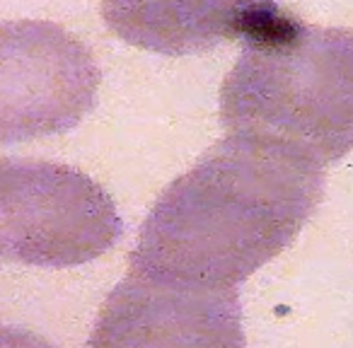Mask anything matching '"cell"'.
I'll list each match as a JSON object with an SVG mask.
<instances>
[{
    "mask_svg": "<svg viewBox=\"0 0 353 348\" xmlns=\"http://www.w3.org/2000/svg\"><path fill=\"white\" fill-rule=\"evenodd\" d=\"M324 194V170L225 138L157 196L131 271L235 290L298 237Z\"/></svg>",
    "mask_w": 353,
    "mask_h": 348,
    "instance_id": "1",
    "label": "cell"
},
{
    "mask_svg": "<svg viewBox=\"0 0 353 348\" xmlns=\"http://www.w3.org/2000/svg\"><path fill=\"white\" fill-rule=\"evenodd\" d=\"M221 88L228 138L324 170L353 147V30L271 12Z\"/></svg>",
    "mask_w": 353,
    "mask_h": 348,
    "instance_id": "2",
    "label": "cell"
},
{
    "mask_svg": "<svg viewBox=\"0 0 353 348\" xmlns=\"http://www.w3.org/2000/svg\"><path fill=\"white\" fill-rule=\"evenodd\" d=\"M121 235L112 196L70 165L0 160V261L68 269L97 259Z\"/></svg>",
    "mask_w": 353,
    "mask_h": 348,
    "instance_id": "3",
    "label": "cell"
},
{
    "mask_svg": "<svg viewBox=\"0 0 353 348\" xmlns=\"http://www.w3.org/2000/svg\"><path fill=\"white\" fill-rule=\"evenodd\" d=\"M99 65L63 27L0 22V143L59 136L94 107Z\"/></svg>",
    "mask_w": 353,
    "mask_h": 348,
    "instance_id": "4",
    "label": "cell"
},
{
    "mask_svg": "<svg viewBox=\"0 0 353 348\" xmlns=\"http://www.w3.org/2000/svg\"><path fill=\"white\" fill-rule=\"evenodd\" d=\"M85 348H245L237 290L128 271Z\"/></svg>",
    "mask_w": 353,
    "mask_h": 348,
    "instance_id": "5",
    "label": "cell"
},
{
    "mask_svg": "<svg viewBox=\"0 0 353 348\" xmlns=\"http://www.w3.org/2000/svg\"><path fill=\"white\" fill-rule=\"evenodd\" d=\"M279 10V0H102L109 30L126 44L189 56L245 39Z\"/></svg>",
    "mask_w": 353,
    "mask_h": 348,
    "instance_id": "6",
    "label": "cell"
},
{
    "mask_svg": "<svg viewBox=\"0 0 353 348\" xmlns=\"http://www.w3.org/2000/svg\"><path fill=\"white\" fill-rule=\"evenodd\" d=\"M0 348H56L39 334L22 327H6L0 324Z\"/></svg>",
    "mask_w": 353,
    "mask_h": 348,
    "instance_id": "7",
    "label": "cell"
}]
</instances>
